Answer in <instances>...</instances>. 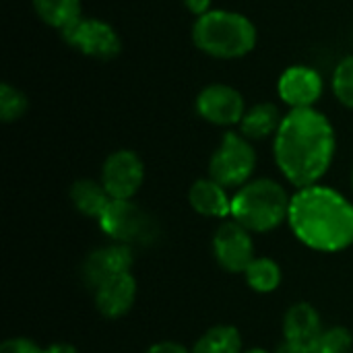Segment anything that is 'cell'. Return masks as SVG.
Returning a JSON list of instances; mask_svg holds the SVG:
<instances>
[{"label":"cell","instance_id":"4316f807","mask_svg":"<svg viewBox=\"0 0 353 353\" xmlns=\"http://www.w3.org/2000/svg\"><path fill=\"white\" fill-rule=\"evenodd\" d=\"M46 353H79L77 352V347L74 345H70V343H52L50 347H46L43 350Z\"/></svg>","mask_w":353,"mask_h":353},{"label":"cell","instance_id":"83f0119b","mask_svg":"<svg viewBox=\"0 0 353 353\" xmlns=\"http://www.w3.org/2000/svg\"><path fill=\"white\" fill-rule=\"evenodd\" d=\"M273 353H306V352H302V350H298L296 345H292V343H288V341H283L277 350Z\"/></svg>","mask_w":353,"mask_h":353},{"label":"cell","instance_id":"f1b7e54d","mask_svg":"<svg viewBox=\"0 0 353 353\" xmlns=\"http://www.w3.org/2000/svg\"><path fill=\"white\" fill-rule=\"evenodd\" d=\"M244 353H273V352H267V350H261V347H252V350H246Z\"/></svg>","mask_w":353,"mask_h":353},{"label":"cell","instance_id":"8fae6325","mask_svg":"<svg viewBox=\"0 0 353 353\" xmlns=\"http://www.w3.org/2000/svg\"><path fill=\"white\" fill-rule=\"evenodd\" d=\"M325 91V81L321 72L306 64L288 66L279 81L277 93L290 110H308L319 103Z\"/></svg>","mask_w":353,"mask_h":353},{"label":"cell","instance_id":"484cf974","mask_svg":"<svg viewBox=\"0 0 353 353\" xmlns=\"http://www.w3.org/2000/svg\"><path fill=\"white\" fill-rule=\"evenodd\" d=\"M182 4L186 6V10L188 12H192L194 17H201V14H205V12H209L213 6V0H182Z\"/></svg>","mask_w":353,"mask_h":353},{"label":"cell","instance_id":"52a82bcc","mask_svg":"<svg viewBox=\"0 0 353 353\" xmlns=\"http://www.w3.org/2000/svg\"><path fill=\"white\" fill-rule=\"evenodd\" d=\"M62 39L93 60H112L122 52V39L114 25L93 17H81L74 25L62 31Z\"/></svg>","mask_w":353,"mask_h":353},{"label":"cell","instance_id":"ac0fdd59","mask_svg":"<svg viewBox=\"0 0 353 353\" xmlns=\"http://www.w3.org/2000/svg\"><path fill=\"white\" fill-rule=\"evenodd\" d=\"M31 4L39 21L60 33L83 17L81 0H31Z\"/></svg>","mask_w":353,"mask_h":353},{"label":"cell","instance_id":"7402d4cb","mask_svg":"<svg viewBox=\"0 0 353 353\" xmlns=\"http://www.w3.org/2000/svg\"><path fill=\"white\" fill-rule=\"evenodd\" d=\"M331 87H333V95L337 97V101L353 110V54L345 56L335 66Z\"/></svg>","mask_w":353,"mask_h":353},{"label":"cell","instance_id":"44dd1931","mask_svg":"<svg viewBox=\"0 0 353 353\" xmlns=\"http://www.w3.org/2000/svg\"><path fill=\"white\" fill-rule=\"evenodd\" d=\"M29 110V99L27 95L10 85V83H2L0 85V120L10 124V122H17L21 120Z\"/></svg>","mask_w":353,"mask_h":353},{"label":"cell","instance_id":"9c48e42d","mask_svg":"<svg viewBox=\"0 0 353 353\" xmlns=\"http://www.w3.org/2000/svg\"><path fill=\"white\" fill-rule=\"evenodd\" d=\"M196 114L213 126H234L240 124L246 114L244 95L225 83H211L203 87L196 95Z\"/></svg>","mask_w":353,"mask_h":353},{"label":"cell","instance_id":"30bf717a","mask_svg":"<svg viewBox=\"0 0 353 353\" xmlns=\"http://www.w3.org/2000/svg\"><path fill=\"white\" fill-rule=\"evenodd\" d=\"M213 256L228 273H244L254 256L252 232L238 221H223L213 234Z\"/></svg>","mask_w":353,"mask_h":353},{"label":"cell","instance_id":"ba28073f","mask_svg":"<svg viewBox=\"0 0 353 353\" xmlns=\"http://www.w3.org/2000/svg\"><path fill=\"white\" fill-rule=\"evenodd\" d=\"M99 180L112 199L130 201L145 182V163L139 153L130 149H118L105 157Z\"/></svg>","mask_w":353,"mask_h":353},{"label":"cell","instance_id":"2e32d148","mask_svg":"<svg viewBox=\"0 0 353 353\" xmlns=\"http://www.w3.org/2000/svg\"><path fill=\"white\" fill-rule=\"evenodd\" d=\"M283 116L285 114H281V110L275 103L261 101V103H254L246 110V114L238 126H240V132L248 141H263V139L277 134Z\"/></svg>","mask_w":353,"mask_h":353},{"label":"cell","instance_id":"e0dca14e","mask_svg":"<svg viewBox=\"0 0 353 353\" xmlns=\"http://www.w3.org/2000/svg\"><path fill=\"white\" fill-rule=\"evenodd\" d=\"M70 201H72L74 209L79 213H83L85 217L99 219L114 199L108 194L101 180L81 178L70 186Z\"/></svg>","mask_w":353,"mask_h":353},{"label":"cell","instance_id":"7c38bea8","mask_svg":"<svg viewBox=\"0 0 353 353\" xmlns=\"http://www.w3.org/2000/svg\"><path fill=\"white\" fill-rule=\"evenodd\" d=\"M132 263H134L132 248L112 242L108 246L91 250L85 256V261L81 265V279L93 292L103 281H108L116 275H122V273H130Z\"/></svg>","mask_w":353,"mask_h":353},{"label":"cell","instance_id":"9a60e30c","mask_svg":"<svg viewBox=\"0 0 353 353\" xmlns=\"http://www.w3.org/2000/svg\"><path fill=\"white\" fill-rule=\"evenodd\" d=\"M188 203L192 211H196L203 217H213V219L232 217V196L228 194V188L209 176L196 180L190 186Z\"/></svg>","mask_w":353,"mask_h":353},{"label":"cell","instance_id":"603a6c76","mask_svg":"<svg viewBox=\"0 0 353 353\" xmlns=\"http://www.w3.org/2000/svg\"><path fill=\"white\" fill-rule=\"evenodd\" d=\"M353 352V331L345 327H331L325 329L314 353H352Z\"/></svg>","mask_w":353,"mask_h":353},{"label":"cell","instance_id":"8992f818","mask_svg":"<svg viewBox=\"0 0 353 353\" xmlns=\"http://www.w3.org/2000/svg\"><path fill=\"white\" fill-rule=\"evenodd\" d=\"M254 170L256 151L252 147V141H248L242 132L228 130L209 159V178H213L228 190H238L250 182Z\"/></svg>","mask_w":353,"mask_h":353},{"label":"cell","instance_id":"5b68a950","mask_svg":"<svg viewBox=\"0 0 353 353\" xmlns=\"http://www.w3.org/2000/svg\"><path fill=\"white\" fill-rule=\"evenodd\" d=\"M97 221H99L101 232L112 242L124 244L130 248L153 246L161 236V228L157 219L132 199L130 201L114 199Z\"/></svg>","mask_w":353,"mask_h":353},{"label":"cell","instance_id":"d6986e66","mask_svg":"<svg viewBox=\"0 0 353 353\" xmlns=\"http://www.w3.org/2000/svg\"><path fill=\"white\" fill-rule=\"evenodd\" d=\"M192 353H244L242 335L232 325L211 327L199 337Z\"/></svg>","mask_w":353,"mask_h":353},{"label":"cell","instance_id":"ffe728a7","mask_svg":"<svg viewBox=\"0 0 353 353\" xmlns=\"http://www.w3.org/2000/svg\"><path fill=\"white\" fill-rule=\"evenodd\" d=\"M246 283L256 294H273L283 279L281 267L269 256H256L244 271Z\"/></svg>","mask_w":353,"mask_h":353},{"label":"cell","instance_id":"3957f363","mask_svg":"<svg viewBox=\"0 0 353 353\" xmlns=\"http://www.w3.org/2000/svg\"><path fill=\"white\" fill-rule=\"evenodd\" d=\"M259 41L254 23L236 10L211 8L196 17L192 25V43L199 52L217 60H238L248 56Z\"/></svg>","mask_w":353,"mask_h":353},{"label":"cell","instance_id":"d4e9b609","mask_svg":"<svg viewBox=\"0 0 353 353\" xmlns=\"http://www.w3.org/2000/svg\"><path fill=\"white\" fill-rule=\"evenodd\" d=\"M145 353H192V350H186L184 345H180L176 341H159V343L151 345Z\"/></svg>","mask_w":353,"mask_h":353},{"label":"cell","instance_id":"f546056e","mask_svg":"<svg viewBox=\"0 0 353 353\" xmlns=\"http://www.w3.org/2000/svg\"><path fill=\"white\" fill-rule=\"evenodd\" d=\"M352 188H353V172H352Z\"/></svg>","mask_w":353,"mask_h":353},{"label":"cell","instance_id":"4fadbf2b","mask_svg":"<svg viewBox=\"0 0 353 353\" xmlns=\"http://www.w3.org/2000/svg\"><path fill=\"white\" fill-rule=\"evenodd\" d=\"M323 321L319 310L308 302L290 306L283 319V337L288 343L306 353H314V347L323 335Z\"/></svg>","mask_w":353,"mask_h":353},{"label":"cell","instance_id":"7a4b0ae2","mask_svg":"<svg viewBox=\"0 0 353 353\" xmlns=\"http://www.w3.org/2000/svg\"><path fill=\"white\" fill-rule=\"evenodd\" d=\"M294 236L319 252H341L353 244V203L323 184L300 188L290 203Z\"/></svg>","mask_w":353,"mask_h":353},{"label":"cell","instance_id":"6da1fadb","mask_svg":"<svg viewBox=\"0 0 353 353\" xmlns=\"http://www.w3.org/2000/svg\"><path fill=\"white\" fill-rule=\"evenodd\" d=\"M337 137L331 120L316 108L290 110L273 137V157L283 178L298 190L319 184L331 170Z\"/></svg>","mask_w":353,"mask_h":353},{"label":"cell","instance_id":"5bb4252c","mask_svg":"<svg viewBox=\"0 0 353 353\" xmlns=\"http://www.w3.org/2000/svg\"><path fill=\"white\" fill-rule=\"evenodd\" d=\"M91 294L95 308L101 316L120 319L128 314L137 302V279L132 277V273H122L103 281Z\"/></svg>","mask_w":353,"mask_h":353},{"label":"cell","instance_id":"277c9868","mask_svg":"<svg viewBox=\"0 0 353 353\" xmlns=\"http://www.w3.org/2000/svg\"><path fill=\"white\" fill-rule=\"evenodd\" d=\"M292 196L271 178H256L238 188L232 196V219L252 234L277 230L290 215Z\"/></svg>","mask_w":353,"mask_h":353},{"label":"cell","instance_id":"cb8c5ba5","mask_svg":"<svg viewBox=\"0 0 353 353\" xmlns=\"http://www.w3.org/2000/svg\"><path fill=\"white\" fill-rule=\"evenodd\" d=\"M0 353H46L37 343L27 337H12L0 345Z\"/></svg>","mask_w":353,"mask_h":353}]
</instances>
